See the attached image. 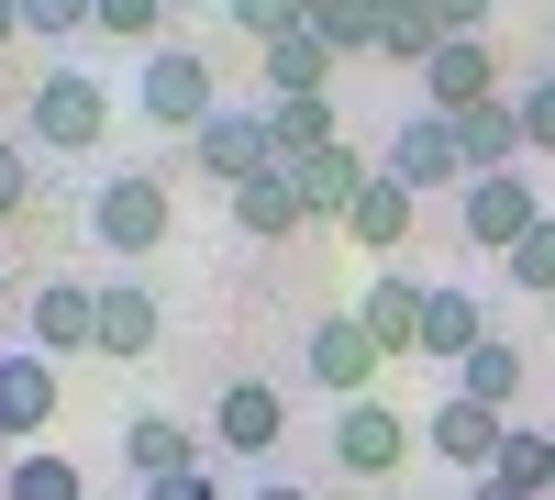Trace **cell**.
<instances>
[{"label":"cell","instance_id":"1","mask_svg":"<svg viewBox=\"0 0 555 500\" xmlns=\"http://www.w3.org/2000/svg\"><path fill=\"white\" fill-rule=\"evenodd\" d=\"M78 222H89V245H101L112 267H145V256L178 234V190H167L156 167H112L101 190H89V211H78Z\"/></svg>","mask_w":555,"mask_h":500},{"label":"cell","instance_id":"2","mask_svg":"<svg viewBox=\"0 0 555 500\" xmlns=\"http://www.w3.org/2000/svg\"><path fill=\"white\" fill-rule=\"evenodd\" d=\"M101 133H112V89L56 56V67L34 78V101H23V145H34V156H89Z\"/></svg>","mask_w":555,"mask_h":500},{"label":"cell","instance_id":"3","mask_svg":"<svg viewBox=\"0 0 555 500\" xmlns=\"http://www.w3.org/2000/svg\"><path fill=\"white\" fill-rule=\"evenodd\" d=\"M133 112H145L156 133H201V123L222 112V78H211V56H201V44H156V56L133 67Z\"/></svg>","mask_w":555,"mask_h":500},{"label":"cell","instance_id":"4","mask_svg":"<svg viewBox=\"0 0 555 500\" xmlns=\"http://www.w3.org/2000/svg\"><path fill=\"white\" fill-rule=\"evenodd\" d=\"M533 222H544L533 167H500V178H467V190H455V234H467V245H489V256H512Z\"/></svg>","mask_w":555,"mask_h":500},{"label":"cell","instance_id":"5","mask_svg":"<svg viewBox=\"0 0 555 500\" xmlns=\"http://www.w3.org/2000/svg\"><path fill=\"white\" fill-rule=\"evenodd\" d=\"M378 167L400 178L411 201H434V190L455 201V190H467V156H455V123H444V112H400L389 145H378Z\"/></svg>","mask_w":555,"mask_h":500},{"label":"cell","instance_id":"6","mask_svg":"<svg viewBox=\"0 0 555 500\" xmlns=\"http://www.w3.org/2000/svg\"><path fill=\"white\" fill-rule=\"evenodd\" d=\"M23 345L34 356H101V290L89 279H34L23 290Z\"/></svg>","mask_w":555,"mask_h":500},{"label":"cell","instance_id":"7","mask_svg":"<svg viewBox=\"0 0 555 500\" xmlns=\"http://www.w3.org/2000/svg\"><path fill=\"white\" fill-rule=\"evenodd\" d=\"M423 445H434L455 478H489V467H500V445H512V412H489V400L444 389V400H434V423H423Z\"/></svg>","mask_w":555,"mask_h":500},{"label":"cell","instance_id":"8","mask_svg":"<svg viewBox=\"0 0 555 500\" xmlns=\"http://www.w3.org/2000/svg\"><path fill=\"white\" fill-rule=\"evenodd\" d=\"M300 368H311V389H334V400H366V379H378L389 356H378V334H366L356 311H322V323H311V345H300Z\"/></svg>","mask_w":555,"mask_h":500},{"label":"cell","instance_id":"9","mask_svg":"<svg viewBox=\"0 0 555 500\" xmlns=\"http://www.w3.org/2000/svg\"><path fill=\"white\" fill-rule=\"evenodd\" d=\"M400 457H411V423L389 412L378 389L334 412V467H345V478H400Z\"/></svg>","mask_w":555,"mask_h":500},{"label":"cell","instance_id":"10","mask_svg":"<svg viewBox=\"0 0 555 500\" xmlns=\"http://www.w3.org/2000/svg\"><path fill=\"white\" fill-rule=\"evenodd\" d=\"M190 167H201V178H222V190H245L256 167H278V133H267V101H256V112H211V123L190 133Z\"/></svg>","mask_w":555,"mask_h":500},{"label":"cell","instance_id":"11","mask_svg":"<svg viewBox=\"0 0 555 500\" xmlns=\"http://www.w3.org/2000/svg\"><path fill=\"white\" fill-rule=\"evenodd\" d=\"M211 445H222V457H278V445H289V389L234 379V389L211 400Z\"/></svg>","mask_w":555,"mask_h":500},{"label":"cell","instance_id":"12","mask_svg":"<svg viewBox=\"0 0 555 500\" xmlns=\"http://www.w3.org/2000/svg\"><path fill=\"white\" fill-rule=\"evenodd\" d=\"M423 300H434V279H411V267H378V279L356 290V323L378 334V356H423Z\"/></svg>","mask_w":555,"mask_h":500},{"label":"cell","instance_id":"13","mask_svg":"<svg viewBox=\"0 0 555 500\" xmlns=\"http://www.w3.org/2000/svg\"><path fill=\"white\" fill-rule=\"evenodd\" d=\"M500 101V56H489V34H444V56L423 67V112H478Z\"/></svg>","mask_w":555,"mask_h":500},{"label":"cell","instance_id":"14","mask_svg":"<svg viewBox=\"0 0 555 500\" xmlns=\"http://www.w3.org/2000/svg\"><path fill=\"white\" fill-rule=\"evenodd\" d=\"M455 123V156H467V178H500V167H522L533 145H522V112H512V89L500 101H478V112H444Z\"/></svg>","mask_w":555,"mask_h":500},{"label":"cell","instance_id":"15","mask_svg":"<svg viewBox=\"0 0 555 500\" xmlns=\"http://www.w3.org/2000/svg\"><path fill=\"white\" fill-rule=\"evenodd\" d=\"M478 345H489V300H478V290H444V279H434V300H423V356H434V368L455 379Z\"/></svg>","mask_w":555,"mask_h":500},{"label":"cell","instance_id":"16","mask_svg":"<svg viewBox=\"0 0 555 500\" xmlns=\"http://www.w3.org/2000/svg\"><path fill=\"white\" fill-rule=\"evenodd\" d=\"M44 423H56V356H34V345H12V356H0V434H44Z\"/></svg>","mask_w":555,"mask_h":500},{"label":"cell","instance_id":"17","mask_svg":"<svg viewBox=\"0 0 555 500\" xmlns=\"http://www.w3.org/2000/svg\"><path fill=\"white\" fill-rule=\"evenodd\" d=\"M234 222H245L256 245H289L300 222H311V201H300V178H289V156H278V167H256L245 190H234Z\"/></svg>","mask_w":555,"mask_h":500},{"label":"cell","instance_id":"18","mask_svg":"<svg viewBox=\"0 0 555 500\" xmlns=\"http://www.w3.org/2000/svg\"><path fill=\"white\" fill-rule=\"evenodd\" d=\"M156 334H167V311H156V290L133 279H101V356H156Z\"/></svg>","mask_w":555,"mask_h":500},{"label":"cell","instance_id":"19","mask_svg":"<svg viewBox=\"0 0 555 500\" xmlns=\"http://www.w3.org/2000/svg\"><path fill=\"white\" fill-rule=\"evenodd\" d=\"M122 467H133V478H190V467H201V434L178 423V412H133V423H122Z\"/></svg>","mask_w":555,"mask_h":500},{"label":"cell","instance_id":"20","mask_svg":"<svg viewBox=\"0 0 555 500\" xmlns=\"http://www.w3.org/2000/svg\"><path fill=\"white\" fill-rule=\"evenodd\" d=\"M289 178H300L311 222H345V211H356V190H366V178H378V167H366L356 145H322V156H289Z\"/></svg>","mask_w":555,"mask_h":500},{"label":"cell","instance_id":"21","mask_svg":"<svg viewBox=\"0 0 555 500\" xmlns=\"http://www.w3.org/2000/svg\"><path fill=\"white\" fill-rule=\"evenodd\" d=\"M411 211H423V201H411L400 178L378 167V178H366V190H356V211H345V234H356L366 256H400V245H411Z\"/></svg>","mask_w":555,"mask_h":500},{"label":"cell","instance_id":"22","mask_svg":"<svg viewBox=\"0 0 555 500\" xmlns=\"http://www.w3.org/2000/svg\"><path fill=\"white\" fill-rule=\"evenodd\" d=\"M334 44L322 34H289V44H267V101H334Z\"/></svg>","mask_w":555,"mask_h":500},{"label":"cell","instance_id":"23","mask_svg":"<svg viewBox=\"0 0 555 500\" xmlns=\"http://www.w3.org/2000/svg\"><path fill=\"white\" fill-rule=\"evenodd\" d=\"M522 379H533V356H522L512 334H489L467 368H455V389H467V400H489V412H512V423H522Z\"/></svg>","mask_w":555,"mask_h":500},{"label":"cell","instance_id":"24","mask_svg":"<svg viewBox=\"0 0 555 500\" xmlns=\"http://www.w3.org/2000/svg\"><path fill=\"white\" fill-rule=\"evenodd\" d=\"M0 500H89V467L56 457V445H23V457L0 467Z\"/></svg>","mask_w":555,"mask_h":500},{"label":"cell","instance_id":"25","mask_svg":"<svg viewBox=\"0 0 555 500\" xmlns=\"http://www.w3.org/2000/svg\"><path fill=\"white\" fill-rule=\"evenodd\" d=\"M378 56L423 78V67L444 56V12H434V0H389V34H378Z\"/></svg>","mask_w":555,"mask_h":500},{"label":"cell","instance_id":"26","mask_svg":"<svg viewBox=\"0 0 555 500\" xmlns=\"http://www.w3.org/2000/svg\"><path fill=\"white\" fill-rule=\"evenodd\" d=\"M311 34L334 44V56H378V34H389V0H311Z\"/></svg>","mask_w":555,"mask_h":500},{"label":"cell","instance_id":"27","mask_svg":"<svg viewBox=\"0 0 555 500\" xmlns=\"http://www.w3.org/2000/svg\"><path fill=\"white\" fill-rule=\"evenodd\" d=\"M267 133H278V156H322V145H345L334 101H267Z\"/></svg>","mask_w":555,"mask_h":500},{"label":"cell","instance_id":"28","mask_svg":"<svg viewBox=\"0 0 555 500\" xmlns=\"http://www.w3.org/2000/svg\"><path fill=\"white\" fill-rule=\"evenodd\" d=\"M500 279H512V290H522V300H555V211H544V222H533V234H522V245H512V256H500Z\"/></svg>","mask_w":555,"mask_h":500},{"label":"cell","instance_id":"29","mask_svg":"<svg viewBox=\"0 0 555 500\" xmlns=\"http://www.w3.org/2000/svg\"><path fill=\"white\" fill-rule=\"evenodd\" d=\"M89 23H101V34H122V44H145V56H156V44H167V0H89Z\"/></svg>","mask_w":555,"mask_h":500},{"label":"cell","instance_id":"30","mask_svg":"<svg viewBox=\"0 0 555 500\" xmlns=\"http://www.w3.org/2000/svg\"><path fill=\"white\" fill-rule=\"evenodd\" d=\"M78 34H101L89 0H23V44H78Z\"/></svg>","mask_w":555,"mask_h":500},{"label":"cell","instance_id":"31","mask_svg":"<svg viewBox=\"0 0 555 500\" xmlns=\"http://www.w3.org/2000/svg\"><path fill=\"white\" fill-rule=\"evenodd\" d=\"M512 112H522V145H533V156H555V67L512 89Z\"/></svg>","mask_w":555,"mask_h":500},{"label":"cell","instance_id":"32","mask_svg":"<svg viewBox=\"0 0 555 500\" xmlns=\"http://www.w3.org/2000/svg\"><path fill=\"white\" fill-rule=\"evenodd\" d=\"M23 211H34V145L0 133V222H23Z\"/></svg>","mask_w":555,"mask_h":500},{"label":"cell","instance_id":"33","mask_svg":"<svg viewBox=\"0 0 555 500\" xmlns=\"http://www.w3.org/2000/svg\"><path fill=\"white\" fill-rule=\"evenodd\" d=\"M434 12H444V34H489V23H500V0H434Z\"/></svg>","mask_w":555,"mask_h":500},{"label":"cell","instance_id":"34","mask_svg":"<svg viewBox=\"0 0 555 500\" xmlns=\"http://www.w3.org/2000/svg\"><path fill=\"white\" fill-rule=\"evenodd\" d=\"M145 500H222V489H211V467H190V478H145Z\"/></svg>","mask_w":555,"mask_h":500},{"label":"cell","instance_id":"35","mask_svg":"<svg viewBox=\"0 0 555 500\" xmlns=\"http://www.w3.org/2000/svg\"><path fill=\"white\" fill-rule=\"evenodd\" d=\"M467 500H544V489H533V478H500V467H489V478H467Z\"/></svg>","mask_w":555,"mask_h":500},{"label":"cell","instance_id":"36","mask_svg":"<svg viewBox=\"0 0 555 500\" xmlns=\"http://www.w3.org/2000/svg\"><path fill=\"white\" fill-rule=\"evenodd\" d=\"M0 44H23V0H0Z\"/></svg>","mask_w":555,"mask_h":500},{"label":"cell","instance_id":"37","mask_svg":"<svg viewBox=\"0 0 555 500\" xmlns=\"http://www.w3.org/2000/svg\"><path fill=\"white\" fill-rule=\"evenodd\" d=\"M256 500H311V489H289V478H267V489H256Z\"/></svg>","mask_w":555,"mask_h":500},{"label":"cell","instance_id":"38","mask_svg":"<svg viewBox=\"0 0 555 500\" xmlns=\"http://www.w3.org/2000/svg\"><path fill=\"white\" fill-rule=\"evenodd\" d=\"M0 311H23V290H12V267H0Z\"/></svg>","mask_w":555,"mask_h":500},{"label":"cell","instance_id":"39","mask_svg":"<svg viewBox=\"0 0 555 500\" xmlns=\"http://www.w3.org/2000/svg\"><path fill=\"white\" fill-rule=\"evenodd\" d=\"M544 500H555V445H544Z\"/></svg>","mask_w":555,"mask_h":500},{"label":"cell","instance_id":"40","mask_svg":"<svg viewBox=\"0 0 555 500\" xmlns=\"http://www.w3.org/2000/svg\"><path fill=\"white\" fill-rule=\"evenodd\" d=\"M167 12H201V0H167Z\"/></svg>","mask_w":555,"mask_h":500},{"label":"cell","instance_id":"41","mask_svg":"<svg viewBox=\"0 0 555 500\" xmlns=\"http://www.w3.org/2000/svg\"><path fill=\"white\" fill-rule=\"evenodd\" d=\"M544 334H555V300H544Z\"/></svg>","mask_w":555,"mask_h":500},{"label":"cell","instance_id":"42","mask_svg":"<svg viewBox=\"0 0 555 500\" xmlns=\"http://www.w3.org/2000/svg\"><path fill=\"white\" fill-rule=\"evenodd\" d=\"M544 44H555V12H544Z\"/></svg>","mask_w":555,"mask_h":500},{"label":"cell","instance_id":"43","mask_svg":"<svg viewBox=\"0 0 555 500\" xmlns=\"http://www.w3.org/2000/svg\"><path fill=\"white\" fill-rule=\"evenodd\" d=\"M0 445H12V434H0Z\"/></svg>","mask_w":555,"mask_h":500}]
</instances>
